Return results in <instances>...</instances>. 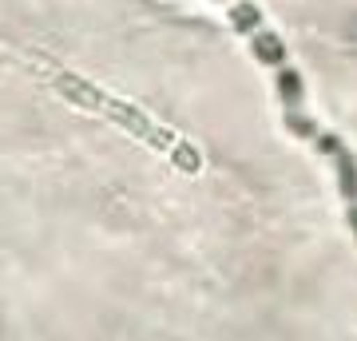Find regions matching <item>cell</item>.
<instances>
[{"label": "cell", "instance_id": "6da1fadb", "mask_svg": "<svg viewBox=\"0 0 357 341\" xmlns=\"http://www.w3.org/2000/svg\"><path fill=\"white\" fill-rule=\"evenodd\" d=\"M56 84H60V91H64L68 100L79 103V107H88V112H103V103H107V96H100L91 84H84L76 76H56Z\"/></svg>", "mask_w": 357, "mask_h": 341}, {"label": "cell", "instance_id": "7a4b0ae2", "mask_svg": "<svg viewBox=\"0 0 357 341\" xmlns=\"http://www.w3.org/2000/svg\"><path fill=\"white\" fill-rule=\"evenodd\" d=\"M255 56H258V60H266V63L282 60L278 36H274V32H255Z\"/></svg>", "mask_w": 357, "mask_h": 341}, {"label": "cell", "instance_id": "3957f363", "mask_svg": "<svg viewBox=\"0 0 357 341\" xmlns=\"http://www.w3.org/2000/svg\"><path fill=\"white\" fill-rule=\"evenodd\" d=\"M230 20L238 28H258V13H255V4H234L230 8Z\"/></svg>", "mask_w": 357, "mask_h": 341}]
</instances>
